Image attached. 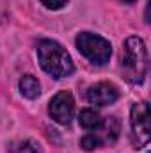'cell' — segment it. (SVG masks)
<instances>
[{
  "label": "cell",
  "mask_w": 151,
  "mask_h": 153,
  "mask_svg": "<svg viewBox=\"0 0 151 153\" xmlns=\"http://www.w3.org/2000/svg\"><path fill=\"white\" fill-rule=\"evenodd\" d=\"M130 126H132V143L137 150L148 146L151 135L150 128V107L146 102L135 103L130 112Z\"/></svg>",
  "instance_id": "cell-4"
},
{
  "label": "cell",
  "mask_w": 151,
  "mask_h": 153,
  "mask_svg": "<svg viewBox=\"0 0 151 153\" xmlns=\"http://www.w3.org/2000/svg\"><path fill=\"white\" fill-rule=\"evenodd\" d=\"M119 98V89L112 82H98L87 89V102L93 105H110Z\"/></svg>",
  "instance_id": "cell-6"
},
{
  "label": "cell",
  "mask_w": 151,
  "mask_h": 153,
  "mask_svg": "<svg viewBox=\"0 0 151 153\" xmlns=\"http://www.w3.org/2000/svg\"><path fill=\"white\" fill-rule=\"evenodd\" d=\"M41 4L46 7V9H52V11H57V9H62L68 0H41Z\"/></svg>",
  "instance_id": "cell-11"
},
{
  "label": "cell",
  "mask_w": 151,
  "mask_h": 153,
  "mask_svg": "<svg viewBox=\"0 0 151 153\" xmlns=\"http://www.w3.org/2000/svg\"><path fill=\"white\" fill-rule=\"evenodd\" d=\"M93 134L96 135V139H98L100 144L114 143L117 139V135H119V121L114 116L105 117V119H101V125L96 130H93Z\"/></svg>",
  "instance_id": "cell-7"
},
{
  "label": "cell",
  "mask_w": 151,
  "mask_h": 153,
  "mask_svg": "<svg viewBox=\"0 0 151 153\" xmlns=\"http://www.w3.org/2000/svg\"><path fill=\"white\" fill-rule=\"evenodd\" d=\"M76 48L80 50V53L89 59L93 64L101 66L110 59L112 53V46L105 38L93 34V32H80L76 36Z\"/></svg>",
  "instance_id": "cell-3"
},
{
  "label": "cell",
  "mask_w": 151,
  "mask_h": 153,
  "mask_svg": "<svg viewBox=\"0 0 151 153\" xmlns=\"http://www.w3.org/2000/svg\"><path fill=\"white\" fill-rule=\"evenodd\" d=\"M78 121H80L82 128L93 132V130H96L101 125V116L98 114V111H94V109H84L80 112V116H78Z\"/></svg>",
  "instance_id": "cell-9"
},
{
  "label": "cell",
  "mask_w": 151,
  "mask_h": 153,
  "mask_svg": "<svg viewBox=\"0 0 151 153\" xmlns=\"http://www.w3.org/2000/svg\"><path fill=\"white\" fill-rule=\"evenodd\" d=\"M123 2H126V4H133L135 0H123Z\"/></svg>",
  "instance_id": "cell-12"
},
{
  "label": "cell",
  "mask_w": 151,
  "mask_h": 153,
  "mask_svg": "<svg viewBox=\"0 0 151 153\" xmlns=\"http://www.w3.org/2000/svg\"><path fill=\"white\" fill-rule=\"evenodd\" d=\"M13 153H41V148L36 141L32 139H25V141H20L14 148Z\"/></svg>",
  "instance_id": "cell-10"
},
{
  "label": "cell",
  "mask_w": 151,
  "mask_h": 153,
  "mask_svg": "<svg viewBox=\"0 0 151 153\" xmlns=\"http://www.w3.org/2000/svg\"><path fill=\"white\" fill-rule=\"evenodd\" d=\"M121 68L128 82L141 84L148 73V50L144 41L137 36H132L124 41Z\"/></svg>",
  "instance_id": "cell-2"
},
{
  "label": "cell",
  "mask_w": 151,
  "mask_h": 153,
  "mask_svg": "<svg viewBox=\"0 0 151 153\" xmlns=\"http://www.w3.org/2000/svg\"><path fill=\"white\" fill-rule=\"evenodd\" d=\"M20 91H21V94L25 98L34 100V98H38L41 94V85H39L36 76L25 75V76H21V80H20Z\"/></svg>",
  "instance_id": "cell-8"
},
{
  "label": "cell",
  "mask_w": 151,
  "mask_h": 153,
  "mask_svg": "<svg viewBox=\"0 0 151 153\" xmlns=\"http://www.w3.org/2000/svg\"><path fill=\"white\" fill-rule=\"evenodd\" d=\"M38 59L41 68L53 78H64L75 71L70 53L52 39H43L38 45Z\"/></svg>",
  "instance_id": "cell-1"
},
{
  "label": "cell",
  "mask_w": 151,
  "mask_h": 153,
  "mask_svg": "<svg viewBox=\"0 0 151 153\" xmlns=\"http://www.w3.org/2000/svg\"><path fill=\"white\" fill-rule=\"evenodd\" d=\"M48 112L52 116V119L57 121L59 125H68L73 119V114H75V100H73V94L68 93V91L57 93L50 100Z\"/></svg>",
  "instance_id": "cell-5"
}]
</instances>
